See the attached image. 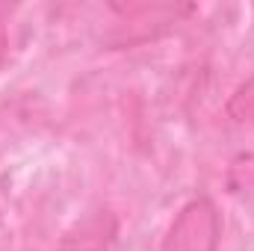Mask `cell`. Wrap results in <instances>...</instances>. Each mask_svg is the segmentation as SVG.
Segmentation results:
<instances>
[{"label": "cell", "mask_w": 254, "mask_h": 251, "mask_svg": "<svg viewBox=\"0 0 254 251\" xmlns=\"http://www.w3.org/2000/svg\"><path fill=\"white\" fill-rule=\"evenodd\" d=\"M222 213L210 195L190 198L172 219L160 251H219Z\"/></svg>", "instance_id": "cell-1"}, {"label": "cell", "mask_w": 254, "mask_h": 251, "mask_svg": "<svg viewBox=\"0 0 254 251\" xmlns=\"http://www.w3.org/2000/svg\"><path fill=\"white\" fill-rule=\"evenodd\" d=\"M116 240H119V216L107 207H98L65 231L57 251H110Z\"/></svg>", "instance_id": "cell-2"}, {"label": "cell", "mask_w": 254, "mask_h": 251, "mask_svg": "<svg viewBox=\"0 0 254 251\" xmlns=\"http://www.w3.org/2000/svg\"><path fill=\"white\" fill-rule=\"evenodd\" d=\"M237 119H249V122H254V77L249 80V83H243L240 89H237V95L231 98V107H228Z\"/></svg>", "instance_id": "cell-3"}, {"label": "cell", "mask_w": 254, "mask_h": 251, "mask_svg": "<svg viewBox=\"0 0 254 251\" xmlns=\"http://www.w3.org/2000/svg\"><path fill=\"white\" fill-rule=\"evenodd\" d=\"M6 48H9V33H6V24L0 21V65L6 60Z\"/></svg>", "instance_id": "cell-4"}]
</instances>
